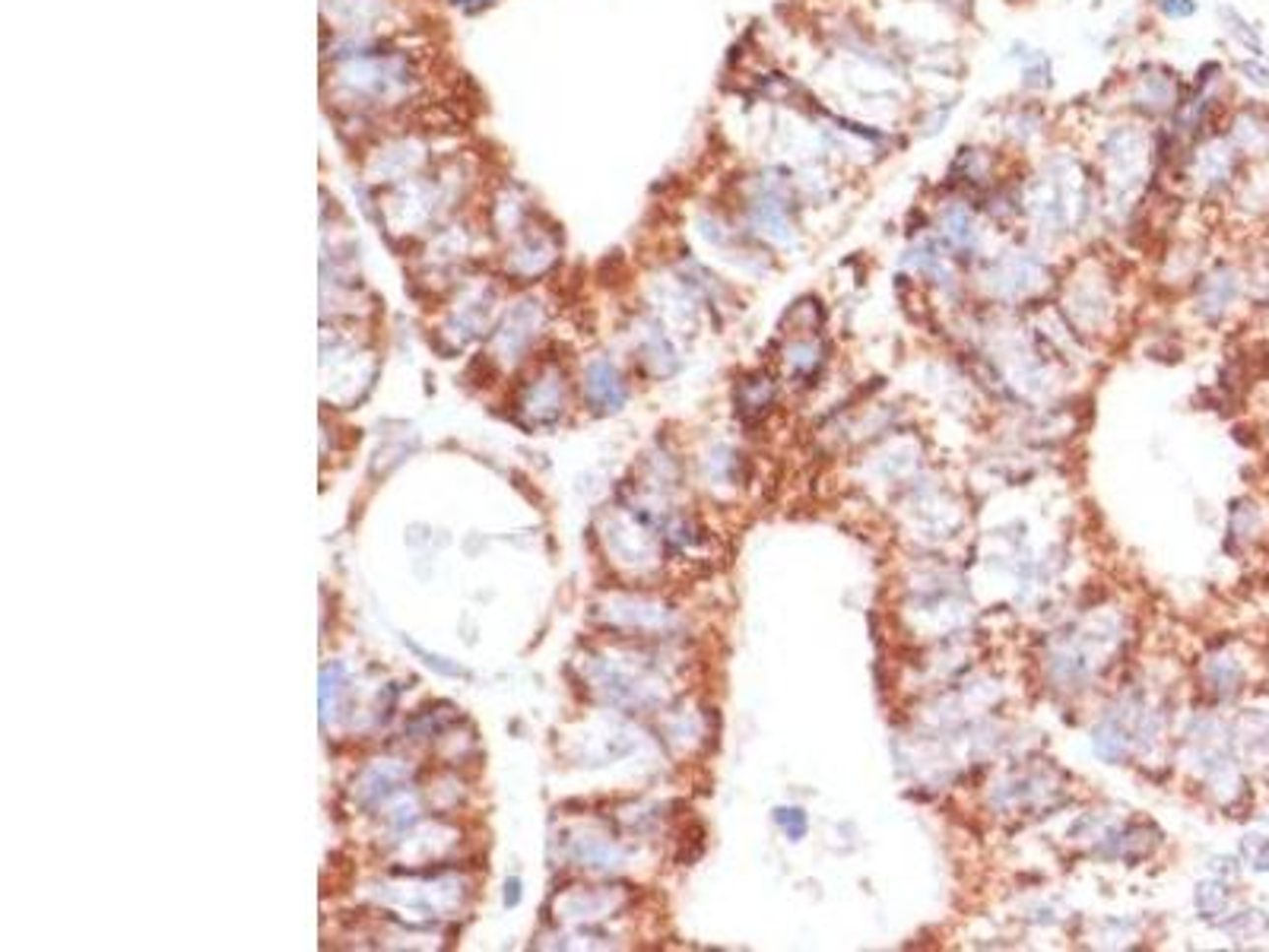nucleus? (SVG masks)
Wrapping results in <instances>:
<instances>
[{
  "instance_id": "7",
  "label": "nucleus",
  "mask_w": 1269,
  "mask_h": 952,
  "mask_svg": "<svg viewBox=\"0 0 1269 952\" xmlns=\"http://www.w3.org/2000/svg\"><path fill=\"white\" fill-rule=\"evenodd\" d=\"M1168 20H1190L1196 13V0H1152Z\"/></svg>"
},
{
  "instance_id": "5",
  "label": "nucleus",
  "mask_w": 1269,
  "mask_h": 952,
  "mask_svg": "<svg viewBox=\"0 0 1269 952\" xmlns=\"http://www.w3.org/2000/svg\"><path fill=\"white\" fill-rule=\"evenodd\" d=\"M1136 98L1152 111V115H1159V111H1172V108H1177V80H1172L1168 74H1162V77L1149 74V77L1139 80Z\"/></svg>"
},
{
  "instance_id": "6",
  "label": "nucleus",
  "mask_w": 1269,
  "mask_h": 952,
  "mask_svg": "<svg viewBox=\"0 0 1269 952\" xmlns=\"http://www.w3.org/2000/svg\"><path fill=\"white\" fill-rule=\"evenodd\" d=\"M347 692V673L344 666L334 664L321 673V718H334L340 708V695Z\"/></svg>"
},
{
  "instance_id": "9",
  "label": "nucleus",
  "mask_w": 1269,
  "mask_h": 952,
  "mask_svg": "<svg viewBox=\"0 0 1269 952\" xmlns=\"http://www.w3.org/2000/svg\"><path fill=\"white\" fill-rule=\"evenodd\" d=\"M451 4H458V7H467V10H476V7H486V4H492V0H451Z\"/></svg>"
},
{
  "instance_id": "2",
  "label": "nucleus",
  "mask_w": 1269,
  "mask_h": 952,
  "mask_svg": "<svg viewBox=\"0 0 1269 952\" xmlns=\"http://www.w3.org/2000/svg\"><path fill=\"white\" fill-rule=\"evenodd\" d=\"M565 410V378L555 365L539 368L537 378H531V385H524L521 401H518V416L524 425L531 429H546V425H555Z\"/></svg>"
},
{
  "instance_id": "8",
  "label": "nucleus",
  "mask_w": 1269,
  "mask_h": 952,
  "mask_svg": "<svg viewBox=\"0 0 1269 952\" xmlns=\"http://www.w3.org/2000/svg\"><path fill=\"white\" fill-rule=\"evenodd\" d=\"M505 889H508V892H505V902H508V905H518V899H521V883H518V879H511V883H508Z\"/></svg>"
},
{
  "instance_id": "1",
  "label": "nucleus",
  "mask_w": 1269,
  "mask_h": 952,
  "mask_svg": "<svg viewBox=\"0 0 1269 952\" xmlns=\"http://www.w3.org/2000/svg\"><path fill=\"white\" fill-rule=\"evenodd\" d=\"M340 80L352 93L368 98V102H384V98H394L407 90L410 67L404 58H394V54H384V58H355L347 64Z\"/></svg>"
},
{
  "instance_id": "4",
  "label": "nucleus",
  "mask_w": 1269,
  "mask_h": 952,
  "mask_svg": "<svg viewBox=\"0 0 1269 952\" xmlns=\"http://www.w3.org/2000/svg\"><path fill=\"white\" fill-rule=\"evenodd\" d=\"M539 321H543V315H539L537 302H521L515 311H511V315L505 318V328L495 337L498 347H502V352H505V359H515L518 352L531 344V340L537 337Z\"/></svg>"
},
{
  "instance_id": "3",
  "label": "nucleus",
  "mask_w": 1269,
  "mask_h": 952,
  "mask_svg": "<svg viewBox=\"0 0 1269 952\" xmlns=\"http://www.w3.org/2000/svg\"><path fill=\"white\" fill-rule=\"evenodd\" d=\"M584 397H588V404L594 410H601V413H606V410H619L625 404V385H622L616 368L603 359L591 362L588 375H584Z\"/></svg>"
}]
</instances>
